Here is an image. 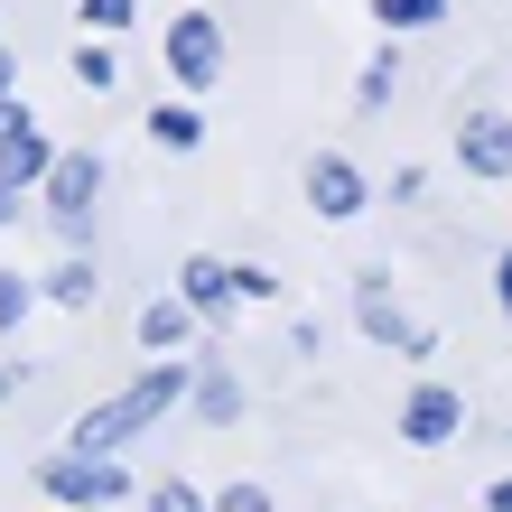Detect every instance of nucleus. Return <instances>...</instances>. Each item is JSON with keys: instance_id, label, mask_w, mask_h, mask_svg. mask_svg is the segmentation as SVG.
<instances>
[{"instance_id": "nucleus-10", "label": "nucleus", "mask_w": 512, "mask_h": 512, "mask_svg": "<svg viewBox=\"0 0 512 512\" xmlns=\"http://www.w3.org/2000/svg\"><path fill=\"white\" fill-rule=\"evenodd\" d=\"M196 326H205V317H196V298H187V289H168V298H149V308H140V345H149V354H187V345H196Z\"/></svg>"}, {"instance_id": "nucleus-20", "label": "nucleus", "mask_w": 512, "mask_h": 512, "mask_svg": "<svg viewBox=\"0 0 512 512\" xmlns=\"http://www.w3.org/2000/svg\"><path fill=\"white\" fill-rule=\"evenodd\" d=\"M215 512H270V485H224Z\"/></svg>"}, {"instance_id": "nucleus-23", "label": "nucleus", "mask_w": 512, "mask_h": 512, "mask_svg": "<svg viewBox=\"0 0 512 512\" xmlns=\"http://www.w3.org/2000/svg\"><path fill=\"white\" fill-rule=\"evenodd\" d=\"M19 382H28V373L10 364V354H0V401H19Z\"/></svg>"}, {"instance_id": "nucleus-19", "label": "nucleus", "mask_w": 512, "mask_h": 512, "mask_svg": "<svg viewBox=\"0 0 512 512\" xmlns=\"http://www.w3.org/2000/svg\"><path fill=\"white\" fill-rule=\"evenodd\" d=\"M391 84H401V66H391V56H373V66H364V84H354V103H364V112H382V103H391Z\"/></svg>"}, {"instance_id": "nucleus-22", "label": "nucleus", "mask_w": 512, "mask_h": 512, "mask_svg": "<svg viewBox=\"0 0 512 512\" xmlns=\"http://www.w3.org/2000/svg\"><path fill=\"white\" fill-rule=\"evenodd\" d=\"M485 512H512V475H494V485H485Z\"/></svg>"}, {"instance_id": "nucleus-17", "label": "nucleus", "mask_w": 512, "mask_h": 512, "mask_svg": "<svg viewBox=\"0 0 512 512\" xmlns=\"http://www.w3.org/2000/svg\"><path fill=\"white\" fill-rule=\"evenodd\" d=\"M38 308V280H19V270H0V336H19V317Z\"/></svg>"}, {"instance_id": "nucleus-8", "label": "nucleus", "mask_w": 512, "mask_h": 512, "mask_svg": "<svg viewBox=\"0 0 512 512\" xmlns=\"http://www.w3.org/2000/svg\"><path fill=\"white\" fill-rule=\"evenodd\" d=\"M308 205H317L326 224H354L373 205V187H364V168H354L345 149H317V159H308Z\"/></svg>"}, {"instance_id": "nucleus-7", "label": "nucleus", "mask_w": 512, "mask_h": 512, "mask_svg": "<svg viewBox=\"0 0 512 512\" xmlns=\"http://www.w3.org/2000/svg\"><path fill=\"white\" fill-rule=\"evenodd\" d=\"M177 289L196 298V317H205V326H224L233 308H243V261H224V252H187V261H177Z\"/></svg>"}, {"instance_id": "nucleus-1", "label": "nucleus", "mask_w": 512, "mask_h": 512, "mask_svg": "<svg viewBox=\"0 0 512 512\" xmlns=\"http://www.w3.org/2000/svg\"><path fill=\"white\" fill-rule=\"evenodd\" d=\"M47 215L56 233H66V252L94 243V196H103V149H56V168H47Z\"/></svg>"}, {"instance_id": "nucleus-5", "label": "nucleus", "mask_w": 512, "mask_h": 512, "mask_svg": "<svg viewBox=\"0 0 512 512\" xmlns=\"http://www.w3.org/2000/svg\"><path fill=\"white\" fill-rule=\"evenodd\" d=\"M401 447H447V438H466V391L457 382H410V401H401Z\"/></svg>"}, {"instance_id": "nucleus-9", "label": "nucleus", "mask_w": 512, "mask_h": 512, "mask_svg": "<svg viewBox=\"0 0 512 512\" xmlns=\"http://www.w3.org/2000/svg\"><path fill=\"white\" fill-rule=\"evenodd\" d=\"M47 168H56V140H47V122H38V112H28L19 103V122L10 131H0V187H47Z\"/></svg>"}, {"instance_id": "nucleus-11", "label": "nucleus", "mask_w": 512, "mask_h": 512, "mask_svg": "<svg viewBox=\"0 0 512 512\" xmlns=\"http://www.w3.org/2000/svg\"><path fill=\"white\" fill-rule=\"evenodd\" d=\"M205 429H233V419H243V373L233 364H215V354H196V401H187Z\"/></svg>"}, {"instance_id": "nucleus-13", "label": "nucleus", "mask_w": 512, "mask_h": 512, "mask_svg": "<svg viewBox=\"0 0 512 512\" xmlns=\"http://www.w3.org/2000/svg\"><path fill=\"white\" fill-rule=\"evenodd\" d=\"M47 298H56V308H75V317H84V308H94V298H103V270L84 261V252H66V261L47 270Z\"/></svg>"}, {"instance_id": "nucleus-16", "label": "nucleus", "mask_w": 512, "mask_h": 512, "mask_svg": "<svg viewBox=\"0 0 512 512\" xmlns=\"http://www.w3.org/2000/svg\"><path fill=\"white\" fill-rule=\"evenodd\" d=\"M149 512H215V494H196L187 475H159V485H149Z\"/></svg>"}, {"instance_id": "nucleus-12", "label": "nucleus", "mask_w": 512, "mask_h": 512, "mask_svg": "<svg viewBox=\"0 0 512 512\" xmlns=\"http://www.w3.org/2000/svg\"><path fill=\"white\" fill-rule=\"evenodd\" d=\"M140 131H149V149H168V159H196V149H205V112H196V103H168V94H159Z\"/></svg>"}, {"instance_id": "nucleus-3", "label": "nucleus", "mask_w": 512, "mask_h": 512, "mask_svg": "<svg viewBox=\"0 0 512 512\" xmlns=\"http://www.w3.org/2000/svg\"><path fill=\"white\" fill-rule=\"evenodd\" d=\"M168 84L177 94H215L224 84V19L215 10H177L168 19Z\"/></svg>"}, {"instance_id": "nucleus-21", "label": "nucleus", "mask_w": 512, "mask_h": 512, "mask_svg": "<svg viewBox=\"0 0 512 512\" xmlns=\"http://www.w3.org/2000/svg\"><path fill=\"white\" fill-rule=\"evenodd\" d=\"M494 308H503V317H512V252H503V261H494Z\"/></svg>"}, {"instance_id": "nucleus-18", "label": "nucleus", "mask_w": 512, "mask_h": 512, "mask_svg": "<svg viewBox=\"0 0 512 512\" xmlns=\"http://www.w3.org/2000/svg\"><path fill=\"white\" fill-rule=\"evenodd\" d=\"M75 19H84V28H103V38H122V28L140 19V0H75Z\"/></svg>"}, {"instance_id": "nucleus-15", "label": "nucleus", "mask_w": 512, "mask_h": 512, "mask_svg": "<svg viewBox=\"0 0 512 512\" xmlns=\"http://www.w3.org/2000/svg\"><path fill=\"white\" fill-rule=\"evenodd\" d=\"M373 19L401 38V28H438V19H447V0H373Z\"/></svg>"}, {"instance_id": "nucleus-4", "label": "nucleus", "mask_w": 512, "mask_h": 512, "mask_svg": "<svg viewBox=\"0 0 512 512\" xmlns=\"http://www.w3.org/2000/svg\"><path fill=\"white\" fill-rule=\"evenodd\" d=\"M38 485L66 503V512H103V503L131 494V475H122V457H84V447H66V457L38 466Z\"/></svg>"}, {"instance_id": "nucleus-6", "label": "nucleus", "mask_w": 512, "mask_h": 512, "mask_svg": "<svg viewBox=\"0 0 512 512\" xmlns=\"http://www.w3.org/2000/svg\"><path fill=\"white\" fill-rule=\"evenodd\" d=\"M457 168L475 187H503L512 177V112H466L457 122Z\"/></svg>"}, {"instance_id": "nucleus-14", "label": "nucleus", "mask_w": 512, "mask_h": 512, "mask_svg": "<svg viewBox=\"0 0 512 512\" xmlns=\"http://www.w3.org/2000/svg\"><path fill=\"white\" fill-rule=\"evenodd\" d=\"M66 75L84 84V94H112V84H122V56L103 47V28H84V47L66 56Z\"/></svg>"}, {"instance_id": "nucleus-25", "label": "nucleus", "mask_w": 512, "mask_h": 512, "mask_svg": "<svg viewBox=\"0 0 512 512\" xmlns=\"http://www.w3.org/2000/svg\"><path fill=\"white\" fill-rule=\"evenodd\" d=\"M10 215H19V187H0V224H10Z\"/></svg>"}, {"instance_id": "nucleus-24", "label": "nucleus", "mask_w": 512, "mask_h": 512, "mask_svg": "<svg viewBox=\"0 0 512 512\" xmlns=\"http://www.w3.org/2000/svg\"><path fill=\"white\" fill-rule=\"evenodd\" d=\"M0 94H19V56L10 47H0Z\"/></svg>"}, {"instance_id": "nucleus-2", "label": "nucleus", "mask_w": 512, "mask_h": 512, "mask_svg": "<svg viewBox=\"0 0 512 512\" xmlns=\"http://www.w3.org/2000/svg\"><path fill=\"white\" fill-rule=\"evenodd\" d=\"M354 317H364V336H373V345L410 354V364H429V354H438V326H429V317H410L401 298H391V270H354Z\"/></svg>"}]
</instances>
